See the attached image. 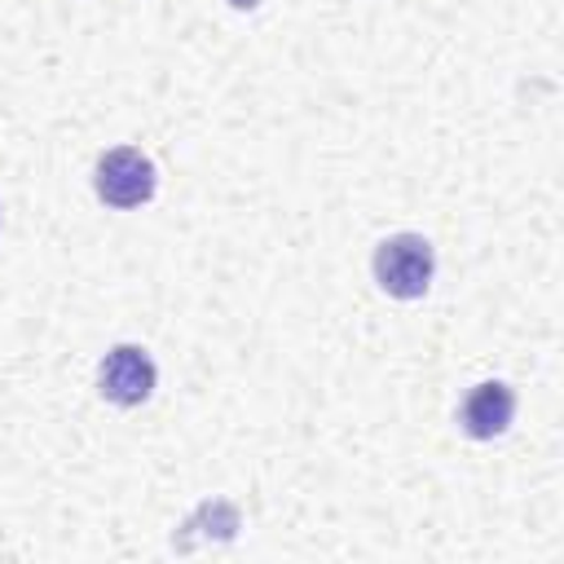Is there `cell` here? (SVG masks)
<instances>
[{"mask_svg":"<svg viewBox=\"0 0 564 564\" xmlns=\"http://www.w3.org/2000/svg\"><path fill=\"white\" fill-rule=\"evenodd\" d=\"M436 251L423 234H392L375 247V282L397 300H419L432 286Z\"/></svg>","mask_w":564,"mask_h":564,"instance_id":"obj_1","label":"cell"},{"mask_svg":"<svg viewBox=\"0 0 564 564\" xmlns=\"http://www.w3.org/2000/svg\"><path fill=\"white\" fill-rule=\"evenodd\" d=\"M154 185H159L154 163H150L141 150H132V145H115V150H106V154L97 159L93 189H97V198H101L106 207H119V212L141 207V203H150Z\"/></svg>","mask_w":564,"mask_h":564,"instance_id":"obj_2","label":"cell"},{"mask_svg":"<svg viewBox=\"0 0 564 564\" xmlns=\"http://www.w3.org/2000/svg\"><path fill=\"white\" fill-rule=\"evenodd\" d=\"M97 383H101V397L106 401H115V405H141L154 392V361L137 344H115L101 357Z\"/></svg>","mask_w":564,"mask_h":564,"instance_id":"obj_3","label":"cell"},{"mask_svg":"<svg viewBox=\"0 0 564 564\" xmlns=\"http://www.w3.org/2000/svg\"><path fill=\"white\" fill-rule=\"evenodd\" d=\"M511 414H516V392L502 383V379H485L476 383L463 405H458V427L471 436V441H494L511 427Z\"/></svg>","mask_w":564,"mask_h":564,"instance_id":"obj_4","label":"cell"},{"mask_svg":"<svg viewBox=\"0 0 564 564\" xmlns=\"http://www.w3.org/2000/svg\"><path fill=\"white\" fill-rule=\"evenodd\" d=\"M234 4H238V9H251V4H256V0H234Z\"/></svg>","mask_w":564,"mask_h":564,"instance_id":"obj_5","label":"cell"}]
</instances>
